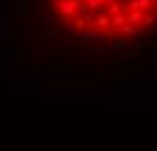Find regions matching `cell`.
Here are the masks:
<instances>
[{
  "mask_svg": "<svg viewBox=\"0 0 157 151\" xmlns=\"http://www.w3.org/2000/svg\"><path fill=\"white\" fill-rule=\"evenodd\" d=\"M155 0H51L49 8L61 21L84 29L88 17L102 6V35L131 37L153 23Z\"/></svg>",
  "mask_w": 157,
  "mask_h": 151,
  "instance_id": "1",
  "label": "cell"
}]
</instances>
